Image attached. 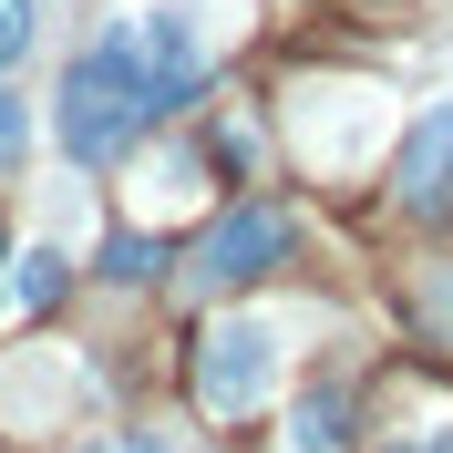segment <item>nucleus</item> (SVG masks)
Here are the masks:
<instances>
[{"label":"nucleus","instance_id":"nucleus-5","mask_svg":"<svg viewBox=\"0 0 453 453\" xmlns=\"http://www.w3.org/2000/svg\"><path fill=\"white\" fill-rule=\"evenodd\" d=\"M392 196H402V217H423V226L453 217V93H443V104H423V124L402 134Z\"/></svg>","mask_w":453,"mask_h":453},{"label":"nucleus","instance_id":"nucleus-8","mask_svg":"<svg viewBox=\"0 0 453 453\" xmlns=\"http://www.w3.org/2000/svg\"><path fill=\"white\" fill-rule=\"evenodd\" d=\"M155 257H165V248H155V226H113V237H104V279H113V288H144V279H155Z\"/></svg>","mask_w":453,"mask_h":453},{"label":"nucleus","instance_id":"nucleus-7","mask_svg":"<svg viewBox=\"0 0 453 453\" xmlns=\"http://www.w3.org/2000/svg\"><path fill=\"white\" fill-rule=\"evenodd\" d=\"M62 288H73V257H62L52 237H42V248H21V257H11V299H21V310H52Z\"/></svg>","mask_w":453,"mask_h":453},{"label":"nucleus","instance_id":"nucleus-10","mask_svg":"<svg viewBox=\"0 0 453 453\" xmlns=\"http://www.w3.org/2000/svg\"><path fill=\"white\" fill-rule=\"evenodd\" d=\"M21 155H31V104H21L11 83H0V175L21 165Z\"/></svg>","mask_w":453,"mask_h":453},{"label":"nucleus","instance_id":"nucleus-2","mask_svg":"<svg viewBox=\"0 0 453 453\" xmlns=\"http://www.w3.org/2000/svg\"><path fill=\"white\" fill-rule=\"evenodd\" d=\"M113 21H124V52H134L144 93H155V124L196 113V93L217 83V62H226V21L206 0H144V11H113Z\"/></svg>","mask_w":453,"mask_h":453},{"label":"nucleus","instance_id":"nucleus-6","mask_svg":"<svg viewBox=\"0 0 453 453\" xmlns=\"http://www.w3.org/2000/svg\"><path fill=\"white\" fill-rule=\"evenodd\" d=\"M279 453H350V392H340V381H319V392L288 412Z\"/></svg>","mask_w":453,"mask_h":453},{"label":"nucleus","instance_id":"nucleus-1","mask_svg":"<svg viewBox=\"0 0 453 453\" xmlns=\"http://www.w3.org/2000/svg\"><path fill=\"white\" fill-rule=\"evenodd\" d=\"M52 134H62L73 165H124V155H144V134H155V93H144L134 52H124V21H104L83 52L62 62Z\"/></svg>","mask_w":453,"mask_h":453},{"label":"nucleus","instance_id":"nucleus-4","mask_svg":"<svg viewBox=\"0 0 453 453\" xmlns=\"http://www.w3.org/2000/svg\"><path fill=\"white\" fill-rule=\"evenodd\" d=\"M288 248H299V217H288V206H257V196H248V206H226V217L196 237V257H186V288H196V299L257 288V279H268Z\"/></svg>","mask_w":453,"mask_h":453},{"label":"nucleus","instance_id":"nucleus-3","mask_svg":"<svg viewBox=\"0 0 453 453\" xmlns=\"http://www.w3.org/2000/svg\"><path fill=\"white\" fill-rule=\"evenodd\" d=\"M279 371H288V319H279V310L206 319V340H196V402L217 412V423L257 412V402L279 392Z\"/></svg>","mask_w":453,"mask_h":453},{"label":"nucleus","instance_id":"nucleus-9","mask_svg":"<svg viewBox=\"0 0 453 453\" xmlns=\"http://www.w3.org/2000/svg\"><path fill=\"white\" fill-rule=\"evenodd\" d=\"M31 42H42V0H0V73L31 62Z\"/></svg>","mask_w":453,"mask_h":453},{"label":"nucleus","instance_id":"nucleus-12","mask_svg":"<svg viewBox=\"0 0 453 453\" xmlns=\"http://www.w3.org/2000/svg\"><path fill=\"white\" fill-rule=\"evenodd\" d=\"M83 453H165V443H155V433H93Z\"/></svg>","mask_w":453,"mask_h":453},{"label":"nucleus","instance_id":"nucleus-11","mask_svg":"<svg viewBox=\"0 0 453 453\" xmlns=\"http://www.w3.org/2000/svg\"><path fill=\"white\" fill-rule=\"evenodd\" d=\"M381 453H453V433H443V423H423V433H392Z\"/></svg>","mask_w":453,"mask_h":453},{"label":"nucleus","instance_id":"nucleus-13","mask_svg":"<svg viewBox=\"0 0 453 453\" xmlns=\"http://www.w3.org/2000/svg\"><path fill=\"white\" fill-rule=\"evenodd\" d=\"M0 299H11V237H0Z\"/></svg>","mask_w":453,"mask_h":453}]
</instances>
